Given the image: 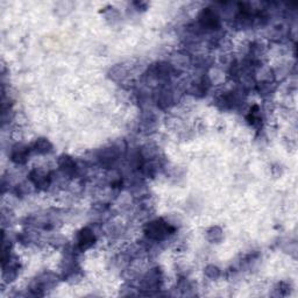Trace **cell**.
Listing matches in <instances>:
<instances>
[{"label":"cell","mask_w":298,"mask_h":298,"mask_svg":"<svg viewBox=\"0 0 298 298\" xmlns=\"http://www.w3.org/2000/svg\"><path fill=\"white\" fill-rule=\"evenodd\" d=\"M34 151L38 153V154H48V153L51 152V149H53V146H51V143L48 141L47 139H39L36 140V142L34 143V147H33Z\"/></svg>","instance_id":"obj_10"},{"label":"cell","mask_w":298,"mask_h":298,"mask_svg":"<svg viewBox=\"0 0 298 298\" xmlns=\"http://www.w3.org/2000/svg\"><path fill=\"white\" fill-rule=\"evenodd\" d=\"M205 275H206L208 279L216 280L220 276V271L218 267H216V265H208V267L205 269Z\"/></svg>","instance_id":"obj_12"},{"label":"cell","mask_w":298,"mask_h":298,"mask_svg":"<svg viewBox=\"0 0 298 298\" xmlns=\"http://www.w3.org/2000/svg\"><path fill=\"white\" fill-rule=\"evenodd\" d=\"M161 281H162V275H161L160 269H152L143 277L142 285L147 290H158L161 285Z\"/></svg>","instance_id":"obj_7"},{"label":"cell","mask_w":298,"mask_h":298,"mask_svg":"<svg viewBox=\"0 0 298 298\" xmlns=\"http://www.w3.org/2000/svg\"><path fill=\"white\" fill-rule=\"evenodd\" d=\"M29 181L36 188L47 189L48 187H50L53 178H51V175L48 174V172H44L40 170V169H34L29 174Z\"/></svg>","instance_id":"obj_5"},{"label":"cell","mask_w":298,"mask_h":298,"mask_svg":"<svg viewBox=\"0 0 298 298\" xmlns=\"http://www.w3.org/2000/svg\"><path fill=\"white\" fill-rule=\"evenodd\" d=\"M202 31H217L220 27V18L218 12L206 7L199 13L198 22H197Z\"/></svg>","instance_id":"obj_2"},{"label":"cell","mask_w":298,"mask_h":298,"mask_svg":"<svg viewBox=\"0 0 298 298\" xmlns=\"http://www.w3.org/2000/svg\"><path fill=\"white\" fill-rule=\"evenodd\" d=\"M207 239L210 240L211 243H220L221 239H223V231H221L218 226L211 227L207 231Z\"/></svg>","instance_id":"obj_11"},{"label":"cell","mask_w":298,"mask_h":298,"mask_svg":"<svg viewBox=\"0 0 298 298\" xmlns=\"http://www.w3.org/2000/svg\"><path fill=\"white\" fill-rule=\"evenodd\" d=\"M58 167L59 170L63 172L64 176L74 177L77 175L78 167L74 160L68 155H62L58 159Z\"/></svg>","instance_id":"obj_6"},{"label":"cell","mask_w":298,"mask_h":298,"mask_svg":"<svg viewBox=\"0 0 298 298\" xmlns=\"http://www.w3.org/2000/svg\"><path fill=\"white\" fill-rule=\"evenodd\" d=\"M120 156V149L116 146H111L100 151L98 155V161L100 166L104 168L113 167Z\"/></svg>","instance_id":"obj_3"},{"label":"cell","mask_w":298,"mask_h":298,"mask_svg":"<svg viewBox=\"0 0 298 298\" xmlns=\"http://www.w3.org/2000/svg\"><path fill=\"white\" fill-rule=\"evenodd\" d=\"M156 102H158V105L161 108L169 107L172 103H174V92H172L171 88H169L167 86L162 87L159 92Z\"/></svg>","instance_id":"obj_9"},{"label":"cell","mask_w":298,"mask_h":298,"mask_svg":"<svg viewBox=\"0 0 298 298\" xmlns=\"http://www.w3.org/2000/svg\"><path fill=\"white\" fill-rule=\"evenodd\" d=\"M96 234L91 228L84 227L80 229L77 234V248L80 252L86 251V249L91 248L96 243Z\"/></svg>","instance_id":"obj_4"},{"label":"cell","mask_w":298,"mask_h":298,"mask_svg":"<svg viewBox=\"0 0 298 298\" xmlns=\"http://www.w3.org/2000/svg\"><path fill=\"white\" fill-rule=\"evenodd\" d=\"M176 228L163 219L153 220L144 227V234H146L147 239L154 241V243L166 240L168 236L174 234Z\"/></svg>","instance_id":"obj_1"},{"label":"cell","mask_w":298,"mask_h":298,"mask_svg":"<svg viewBox=\"0 0 298 298\" xmlns=\"http://www.w3.org/2000/svg\"><path fill=\"white\" fill-rule=\"evenodd\" d=\"M29 153L31 149L25 146V144H15L13 149H12L11 159L17 164H25L28 160V156H29Z\"/></svg>","instance_id":"obj_8"}]
</instances>
